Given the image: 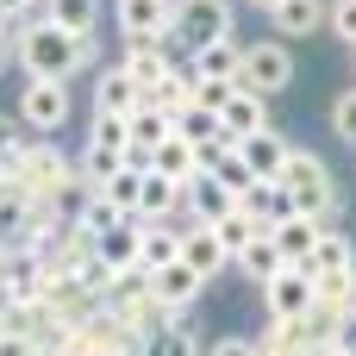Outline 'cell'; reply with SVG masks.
Wrapping results in <instances>:
<instances>
[{"label": "cell", "instance_id": "cell-1", "mask_svg": "<svg viewBox=\"0 0 356 356\" xmlns=\"http://www.w3.org/2000/svg\"><path fill=\"white\" fill-rule=\"evenodd\" d=\"M13 38H19V69L25 75H50V81H75L81 69L100 63V38H81L56 19H13Z\"/></svg>", "mask_w": 356, "mask_h": 356}, {"label": "cell", "instance_id": "cell-2", "mask_svg": "<svg viewBox=\"0 0 356 356\" xmlns=\"http://www.w3.org/2000/svg\"><path fill=\"white\" fill-rule=\"evenodd\" d=\"M6 175H13V181H19L25 194H38V200H44V194H56V188H63V181L75 175V156H69V150H63L56 138H31V131H25V144L13 150Z\"/></svg>", "mask_w": 356, "mask_h": 356}, {"label": "cell", "instance_id": "cell-3", "mask_svg": "<svg viewBox=\"0 0 356 356\" xmlns=\"http://www.w3.org/2000/svg\"><path fill=\"white\" fill-rule=\"evenodd\" d=\"M307 269L319 275V300L325 307H356V244L350 232H338V225H325V238H319V250L307 257Z\"/></svg>", "mask_w": 356, "mask_h": 356}, {"label": "cell", "instance_id": "cell-4", "mask_svg": "<svg viewBox=\"0 0 356 356\" xmlns=\"http://www.w3.org/2000/svg\"><path fill=\"white\" fill-rule=\"evenodd\" d=\"M13 113H19V125H25L31 138H56V131L75 119V94H69V81L25 75V88H19V100H13Z\"/></svg>", "mask_w": 356, "mask_h": 356}, {"label": "cell", "instance_id": "cell-5", "mask_svg": "<svg viewBox=\"0 0 356 356\" xmlns=\"http://www.w3.org/2000/svg\"><path fill=\"white\" fill-rule=\"evenodd\" d=\"M282 188L294 194V207H300V213H319V219H332V213L344 207V188H338V175L325 169V156H319V150H294V156H288V169H282Z\"/></svg>", "mask_w": 356, "mask_h": 356}, {"label": "cell", "instance_id": "cell-6", "mask_svg": "<svg viewBox=\"0 0 356 356\" xmlns=\"http://www.w3.org/2000/svg\"><path fill=\"white\" fill-rule=\"evenodd\" d=\"M244 88L250 94H263V100H275V94H288L294 88V44L275 31V38H257V44H244Z\"/></svg>", "mask_w": 356, "mask_h": 356}, {"label": "cell", "instance_id": "cell-7", "mask_svg": "<svg viewBox=\"0 0 356 356\" xmlns=\"http://www.w3.org/2000/svg\"><path fill=\"white\" fill-rule=\"evenodd\" d=\"M263 307H269V319H300V313H313V307H319V275H313L307 263H282V269L263 282Z\"/></svg>", "mask_w": 356, "mask_h": 356}, {"label": "cell", "instance_id": "cell-8", "mask_svg": "<svg viewBox=\"0 0 356 356\" xmlns=\"http://www.w3.org/2000/svg\"><path fill=\"white\" fill-rule=\"evenodd\" d=\"M175 31L188 38V50L200 56L207 44H219V38H232L238 31V13H232V0H188L181 13H175Z\"/></svg>", "mask_w": 356, "mask_h": 356}, {"label": "cell", "instance_id": "cell-9", "mask_svg": "<svg viewBox=\"0 0 356 356\" xmlns=\"http://www.w3.org/2000/svg\"><path fill=\"white\" fill-rule=\"evenodd\" d=\"M181 257H188L207 282L232 275V244L219 238V225H213V219H181Z\"/></svg>", "mask_w": 356, "mask_h": 356}, {"label": "cell", "instance_id": "cell-10", "mask_svg": "<svg viewBox=\"0 0 356 356\" xmlns=\"http://www.w3.org/2000/svg\"><path fill=\"white\" fill-rule=\"evenodd\" d=\"M150 294L169 307V313H194V300L207 294V275L188 263V257H175V263H163V269H150Z\"/></svg>", "mask_w": 356, "mask_h": 356}, {"label": "cell", "instance_id": "cell-11", "mask_svg": "<svg viewBox=\"0 0 356 356\" xmlns=\"http://www.w3.org/2000/svg\"><path fill=\"white\" fill-rule=\"evenodd\" d=\"M113 25H119L125 44H156V38L175 25V13H169L163 0H113Z\"/></svg>", "mask_w": 356, "mask_h": 356}, {"label": "cell", "instance_id": "cell-12", "mask_svg": "<svg viewBox=\"0 0 356 356\" xmlns=\"http://www.w3.org/2000/svg\"><path fill=\"white\" fill-rule=\"evenodd\" d=\"M181 213H188V181H175L163 169H144V194H138L131 225H144V219H181Z\"/></svg>", "mask_w": 356, "mask_h": 356}, {"label": "cell", "instance_id": "cell-13", "mask_svg": "<svg viewBox=\"0 0 356 356\" xmlns=\"http://www.w3.org/2000/svg\"><path fill=\"white\" fill-rule=\"evenodd\" d=\"M325 225H332V219H319V213H300V207H294V213H288L282 225H269V232H275V244H282V257H288V263H307V257L319 250Z\"/></svg>", "mask_w": 356, "mask_h": 356}, {"label": "cell", "instance_id": "cell-14", "mask_svg": "<svg viewBox=\"0 0 356 356\" xmlns=\"http://www.w3.org/2000/svg\"><path fill=\"white\" fill-rule=\"evenodd\" d=\"M94 106H100V113H131V106H144L138 75H131L125 63H106V69L94 75Z\"/></svg>", "mask_w": 356, "mask_h": 356}, {"label": "cell", "instance_id": "cell-15", "mask_svg": "<svg viewBox=\"0 0 356 356\" xmlns=\"http://www.w3.org/2000/svg\"><path fill=\"white\" fill-rule=\"evenodd\" d=\"M232 207H238V194H232V188L200 163V169L188 175V219H225Z\"/></svg>", "mask_w": 356, "mask_h": 356}, {"label": "cell", "instance_id": "cell-16", "mask_svg": "<svg viewBox=\"0 0 356 356\" xmlns=\"http://www.w3.org/2000/svg\"><path fill=\"white\" fill-rule=\"evenodd\" d=\"M325 19H332V0H282V6L269 13V25H275L288 44H300V38L325 31Z\"/></svg>", "mask_w": 356, "mask_h": 356}, {"label": "cell", "instance_id": "cell-17", "mask_svg": "<svg viewBox=\"0 0 356 356\" xmlns=\"http://www.w3.org/2000/svg\"><path fill=\"white\" fill-rule=\"evenodd\" d=\"M282 263H288V257H282L275 232H257V238H250V244H244V250L232 257V275H244L250 288H263V282H269V275H275Z\"/></svg>", "mask_w": 356, "mask_h": 356}, {"label": "cell", "instance_id": "cell-18", "mask_svg": "<svg viewBox=\"0 0 356 356\" xmlns=\"http://www.w3.org/2000/svg\"><path fill=\"white\" fill-rule=\"evenodd\" d=\"M144 356H207V344H200V319L175 313L169 325H156V332L144 338Z\"/></svg>", "mask_w": 356, "mask_h": 356}, {"label": "cell", "instance_id": "cell-19", "mask_svg": "<svg viewBox=\"0 0 356 356\" xmlns=\"http://www.w3.org/2000/svg\"><path fill=\"white\" fill-rule=\"evenodd\" d=\"M238 150H244V163H250L257 175H275V181H282V169H288V156H294V144H288V138H282L275 125L250 131V138H244Z\"/></svg>", "mask_w": 356, "mask_h": 356}, {"label": "cell", "instance_id": "cell-20", "mask_svg": "<svg viewBox=\"0 0 356 356\" xmlns=\"http://www.w3.org/2000/svg\"><path fill=\"white\" fill-rule=\"evenodd\" d=\"M219 119H225V138H238V144H244L250 131H263V125H269V100H263V94H250V88H238V94L219 106Z\"/></svg>", "mask_w": 356, "mask_h": 356}, {"label": "cell", "instance_id": "cell-21", "mask_svg": "<svg viewBox=\"0 0 356 356\" xmlns=\"http://www.w3.org/2000/svg\"><path fill=\"white\" fill-rule=\"evenodd\" d=\"M138 244H144V269H163L181 257V219H144L138 225Z\"/></svg>", "mask_w": 356, "mask_h": 356}, {"label": "cell", "instance_id": "cell-22", "mask_svg": "<svg viewBox=\"0 0 356 356\" xmlns=\"http://www.w3.org/2000/svg\"><path fill=\"white\" fill-rule=\"evenodd\" d=\"M163 138H175V113H163V106H131V156H150Z\"/></svg>", "mask_w": 356, "mask_h": 356}, {"label": "cell", "instance_id": "cell-23", "mask_svg": "<svg viewBox=\"0 0 356 356\" xmlns=\"http://www.w3.org/2000/svg\"><path fill=\"white\" fill-rule=\"evenodd\" d=\"M244 207H250L263 225H282V219L294 213V194H288L275 175H257V181H250V194H244Z\"/></svg>", "mask_w": 356, "mask_h": 356}, {"label": "cell", "instance_id": "cell-24", "mask_svg": "<svg viewBox=\"0 0 356 356\" xmlns=\"http://www.w3.org/2000/svg\"><path fill=\"white\" fill-rule=\"evenodd\" d=\"M94 250H100L119 275H125V269H144V244H138V225H131V219H125V225H113V232H100V238H94Z\"/></svg>", "mask_w": 356, "mask_h": 356}, {"label": "cell", "instance_id": "cell-25", "mask_svg": "<svg viewBox=\"0 0 356 356\" xmlns=\"http://www.w3.org/2000/svg\"><path fill=\"white\" fill-rule=\"evenodd\" d=\"M194 69H200V75H232V81H244V38L232 31V38L207 44V50L194 56Z\"/></svg>", "mask_w": 356, "mask_h": 356}, {"label": "cell", "instance_id": "cell-26", "mask_svg": "<svg viewBox=\"0 0 356 356\" xmlns=\"http://www.w3.org/2000/svg\"><path fill=\"white\" fill-rule=\"evenodd\" d=\"M119 63H125V69L138 75V88H144V94H150V88H156V81H163L169 69H175V63L163 56V44H125V56H119Z\"/></svg>", "mask_w": 356, "mask_h": 356}, {"label": "cell", "instance_id": "cell-27", "mask_svg": "<svg viewBox=\"0 0 356 356\" xmlns=\"http://www.w3.org/2000/svg\"><path fill=\"white\" fill-rule=\"evenodd\" d=\"M150 169H163V175H175V181H188L194 169H200V150L175 131V138H163L156 150H150Z\"/></svg>", "mask_w": 356, "mask_h": 356}, {"label": "cell", "instance_id": "cell-28", "mask_svg": "<svg viewBox=\"0 0 356 356\" xmlns=\"http://www.w3.org/2000/svg\"><path fill=\"white\" fill-rule=\"evenodd\" d=\"M175 131H181V138H188L194 150H207V144H219V138H225V119H219L213 106H200V100H194V106H188V113L175 119Z\"/></svg>", "mask_w": 356, "mask_h": 356}, {"label": "cell", "instance_id": "cell-29", "mask_svg": "<svg viewBox=\"0 0 356 356\" xmlns=\"http://www.w3.org/2000/svg\"><path fill=\"white\" fill-rule=\"evenodd\" d=\"M88 144H100V150H131V113H100V106H94Z\"/></svg>", "mask_w": 356, "mask_h": 356}, {"label": "cell", "instance_id": "cell-30", "mask_svg": "<svg viewBox=\"0 0 356 356\" xmlns=\"http://www.w3.org/2000/svg\"><path fill=\"white\" fill-rule=\"evenodd\" d=\"M100 13H106L100 0H50V19L81 31V38H100Z\"/></svg>", "mask_w": 356, "mask_h": 356}, {"label": "cell", "instance_id": "cell-31", "mask_svg": "<svg viewBox=\"0 0 356 356\" xmlns=\"http://www.w3.org/2000/svg\"><path fill=\"white\" fill-rule=\"evenodd\" d=\"M213 225H219V238H225V244H232V257H238V250H244V244H250V238H257V232H269V225H263V219H257V213H250V207H244V200H238V207H232V213H225V219H213Z\"/></svg>", "mask_w": 356, "mask_h": 356}, {"label": "cell", "instance_id": "cell-32", "mask_svg": "<svg viewBox=\"0 0 356 356\" xmlns=\"http://www.w3.org/2000/svg\"><path fill=\"white\" fill-rule=\"evenodd\" d=\"M325 119H332V131H338V138H344V144L356 150V81H350V88H338V94H332V106H325Z\"/></svg>", "mask_w": 356, "mask_h": 356}, {"label": "cell", "instance_id": "cell-33", "mask_svg": "<svg viewBox=\"0 0 356 356\" xmlns=\"http://www.w3.org/2000/svg\"><path fill=\"white\" fill-rule=\"evenodd\" d=\"M125 219H131V213H125L119 200L94 194V200H88V213H81V232H94V238H100V232H113V225H125Z\"/></svg>", "mask_w": 356, "mask_h": 356}, {"label": "cell", "instance_id": "cell-34", "mask_svg": "<svg viewBox=\"0 0 356 356\" xmlns=\"http://www.w3.org/2000/svg\"><path fill=\"white\" fill-rule=\"evenodd\" d=\"M238 88H244V81H232V75H200V69H194V100H200V106H213V113H219Z\"/></svg>", "mask_w": 356, "mask_h": 356}, {"label": "cell", "instance_id": "cell-35", "mask_svg": "<svg viewBox=\"0 0 356 356\" xmlns=\"http://www.w3.org/2000/svg\"><path fill=\"white\" fill-rule=\"evenodd\" d=\"M125 156H131V150H100V144H81V156H75V163H81V169L94 175V188H100V181H106Z\"/></svg>", "mask_w": 356, "mask_h": 356}, {"label": "cell", "instance_id": "cell-36", "mask_svg": "<svg viewBox=\"0 0 356 356\" xmlns=\"http://www.w3.org/2000/svg\"><path fill=\"white\" fill-rule=\"evenodd\" d=\"M325 31H332L344 50H356V0H332V19H325Z\"/></svg>", "mask_w": 356, "mask_h": 356}, {"label": "cell", "instance_id": "cell-37", "mask_svg": "<svg viewBox=\"0 0 356 356\" xmlns=\"http://www.w3.org/2000/svg\"><path fill=\"white\" fill-rule=\"evenodd\" d=\"M25 144V125H19V113H0V169L13 163V150Z\"/></svg>", "mask_w": 356, "mask_h": 356}, {"label": "cell", "instance_id": "cell-38", "mask_svg": "<svg viewBox=\"0 0 356 356\" xmlns=\"http://www.w3.org/2000/svg\"><path fill=\"white\" fill-rule=\"evenodd\" d=\"M38 350H44V344H38L31 332H19V325H6V332H0V356H38Z\"/></svg>", "mask_w": 356, "mask_h": 356}, {"label": "cell", "instance_id": "cell-39", "mask_svg": "<svg viewBox=\"0 0 356 356\" xmlns=\"http://www.w3.org/2000/svg\"><path fill=\"white\" fill-rule=\"evenodd\" d=\"M207 356H257V338H244V332H225V338H213Z\"/></svg>", "mask_w": 356, "mask_h": 356}, {"label": "cell", "instance_id": "cell-40", "mask_svg": "<svg viewBox=\"0 0 356 356\" xmlns=\"http://www.w3.org/2000/svg\"><path fill=\"white\" fill-rule=\"evenodd\" d=\"M6 69H19V38H13V25H0V75Z\"/></svg>", "mask_w": 356, "mask_h": 356}, {"label": "cell", "instance_id": "cell-41", "mask_svg": "<svg viewBox=\"0 0 356 356\" xmlns=\"http://www.w3.org/2000/svg\"><path fill=\"white\" fill-rule=\"evenodd\" d=\"M6 6H13V19H25V13H31L38 0H6Z\"/></svg>", "mask_w": 356, "mask_h": 356}, {"label": "cell", "instance_id": "cell-42", "mask_svg": "<svg viewBox=\"0 0 356 356\" xmlns=\"http://www.w3.org/2000/svg\"><path fill=\"white\" fill-rule=\"evenodd\" d=\"M250 6H257V13H275V6H282V0H250Z\"/></svg>", "mask_w": 356, "mask_h": 356}, {"label": "cell", "instance_id": "cell-43", "mask_svg": "<svg viewBox=\"0 0 356 356\" xmlns=\"http://www.w3.org/2000/svg\"><path fill=\"white\" fill-rule=\"evenodd\" d=\"M0 25H13V6H6V0H0Z\"/></svg>", "mask_w": 356, "mask_h": 356}, {"label": "cell", "instance_id": "cell-44", "mask_svg": "<svg viewBox=\"0 0 356 356\" xmlns=\"http://www.w3.org/2000/svg\"><path fill=\"white\" fill-rule=\"evenodd\" d=\"M350 319H356V307H350Z\"/></svg>", "mask_w": 356, "mask_h": 356}, {"label": "cell", "instance_id": "cell-45", "mask_svg": "<svg viewBox=\"0 0 356 356\" xmlns=\"http://www.w3.org/2000/svg\"><path fill=\"white\" fill-rule=\"evenodd\" d=\"M350 56H356V50H350Z\"/></svg>", "mask_w": 356, "mask_h": 356}]
</instances>
